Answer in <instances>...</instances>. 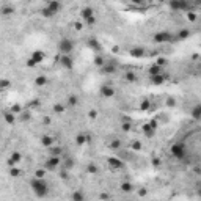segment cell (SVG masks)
Wrapping results in <instances>:
<instances>
[{
	"label": "cell",
	"mask_w": 201,
	"mask_h": 201,
	"mask_svg": "<svg viewBox=\"0 0 201 201\" xmlns=\"http://www.w3.org/2000/svg\"><path fill=\"white\" fill-rule=\"evenodd\" d=\"M30 189L33 192V195L36 198H46L50 192V187L47 184L46 179H38V178H33L30 181Z\"/></svg>",
	"instance_id": "obj_1"
},
{
	"label": "cell",
	"mask_w": 201,
	"mask_h": 201,
	"mask_svg": "<svg viewBox=\"0 0 201 201\" xmlns=\"http://www.w3.org/2000/svg\"><path fill=\"white\" fill-rule=\"evenodd\" d=\"M74 47H75V44L71 38H61L60 43H58V50H60L61 55H71Z\"/></svg>",
	"instance_id": "obj_2"
},
{
	"label": "cell",
	"mask_w": 201,
	"mask_h": 201,
	"mask_svg": "<svg viewBox=\"0 0 201 201\" xmlns=\"http://www.w3.org/2000/svg\"><path fill=\"white\" fill-rule=\"evenodd\" d=\"M60 10H61V3H60V2H55V0H52V2H49V3L46 5V8H43L41 14H43L44 17H53Z\"/></svg>",
	"instance_id": "obj_3"
},
{
	"label": "cell",
	"mask_w": 201,
	"mask_h": 201,
	"mask_svg": "<svg viewBox=\"0 0 201 201\" xmlns=\"http://www.w3.org/2000/svg\"><path fill=\"white\" fill-rule=\"evenodd\" d=\"M170 153H171L173 157L178 159V160H182V159L187 157V148H185L184 143H175V145H171Z\"/></svg>",
	"instance_id": "obj_4"
},
{
	"label": "cell",
	"mask_w": 201,
	"mask_h": 201,
	"mask_svg": "<svg viewBox=\"0 0 201 201\" xmlns=\"http://www.w3.org/2000/svg\"><path fill=\"white\" fill-rule=\"evenodd\" d=\"M60 164H61V159H60V156H50L46 162H44V168L46 170H55L57 167H60Z\"/></svg>",
	"instance_id": "obj_5"
},
{
	"label": "cell",
	"mask_w": 201,
	"mask_h": 201,
	"mask_svg": "<svg viewBox=\"0 0 201 201\" xmlns=\"http://www.w3.org/2000/svg\"><path fill=\"white\" fill-rule=\"evenodd\" d=\"M173 39V35L168 33V32H159L154 35V43L157 44H164V43H170Z\"/></svg>",
	"instance_id": "obj_6"
},
{
	"label": "cell",
	"mask_w": 201,
	"mask_h": 201,
	"mask_svg": "<svg viewBox=\"0 0 201 201\" xmlns=\"http://www.w3.org/2000/svg\"><path fill=\"white\" fill-rule=\"evenodd\" d=\"M87 47L91 49V50H95V52L102 50V44L98 41V38H95V36H90V38L87 39Z\"/></svg>",
	"instance_id": "obj_7"
},
{
	"label": "cell",
	"mask_w": 201,
	"mask_h": 201,
	"mask_svg": "<svg viewBox=\"0 0 201 201\" xmlns=\"http://www.w3.org/2000/svg\"><path fill=\"white\" fill-rule=\"evenodd\" d=\"M109 167L112 168V170H121L123 167H124V162L121 159H116V157H109Z\"/></svg>",
	"instance_id": "obj_8"
},
{
	"label": "cell",
	"mask_w": 201,
	"mask_h": 201,
	"mask_svg": "<svg viewBox=\"0 0 201 201\" xmlns=\"http://www.w3.org/2000/svg\"><path fill=\"white\" fill-rule=\"evenodd\" d=\"M21 160H22V154L19 151H13L11 156H10V159H8V165L10 167H16Z\"/></svg>",
	"instance_id": "obj_9"
},
{
	"label": "cell",
	"mask_w": 201,
	"mask_h": 201,
	"mask_svg": "<svg viewBox=\"0 0 201 201\" xmlns=\"http://www.w3.org/2000/svg\"><path fill=\"white\" fill-rule=\"evenodd\" d=\"M60 64L63 66V68H66V69H72L74 68V60H72L71 55H61Z\"/></svg>",
	"instance_id": "obj_10"
},
{
	"label": "cell",
	"mask_w": 201,
	"mask_h": 201,
	"mask_svg": "<svg viewBox=\"0 0 201 201\" xmlns=\"http://www.w3.org/2000/svg\"><path fill=\"white\" fill-rule=\"evenodd\" d=\"M167 79H168V74H167V72H162V74H159V75L149 77V80H151L153 85H164Z\"/></svg>",
	"instance_id": "obj_11"
},
{
	"label": "cell",
	"mask_w": 201,
	"mask_h": 201,
	"mask_svg": "<svg viewBox=\"0 0 201 201\" xmlns=\"http://www.w3.org/2000/svg\"><path fill=\"white\" fill-rule=\"evenodd\" d=\"M101 96L102 98H107V99H109V98H113L115 96V88L113 87H110V85H104V87H101Z\"/></svg>",
	"instance_id": "obj_12"
},
{
	"label": "cell",
	"mask_w": 201,
	"mask_h": 201,
	"mask_svg": "<svg viewBox=\"0 0 201 201\" xmlns=\"http://www.w3.org/2000/svg\"><path fill=\"white\" fill-rule=\"evenodd\" d=\"M101 71H102L104 74H115V72L118 71L116 63H115V61H113V63H105L102 68H101Z\"/></svg>",
	"instance_id": "obj_13"
},
{
	"label": "cell",
	"mask_w": 201,
	"mask_h": 201,
	"mask_svg": "<svg viewBox=\"0 0 201 201\" xmlns=\"http://www.w3.org/2000/svg\"><path fill=\"white\" fill-rule=\"evenodd\" d=\"M36 64H39V63H43L44 61V58H46V53L43 52V50H35L33 53H32V57H30Z\"/></svg>",
	"instance_id": "obj_14"
},
{
	"label": "cell",
	"mask_w": 201,
	"mask_h": 201,
	"mask_svg": "<svg viewBox=\"0 0 201 201\" xmlns=\"http://www.w3.org/2000/svg\"><path fill=\"white\" fill-rule=\"evenodd\" d=\"M171 10H175V11H179V10H187L189 8V3H185V2H170L168 3Z\"/></svg>",
	"instance_id": "obj_15"
},
{
	"label": "cell",
	"mask_w": 201,
	"mask_h": 201,
	"mask_svg": "<svg viewBox=\"0 0 201 201\" xmlns=\"http://www.w3.org/2000/svg\"><path fill=\"white\" fill-rule=\"evenodd\" d=\"M3 119H5V123H6V124L13 126V124L16 123V115H13L10 110H8V112H3Z\"/></svg>",
	"instance_id": "obj_16"
},
{
	"label": "cell",
	"mask_w": 201,
	"mask_h": 201,
	"mask_svg": "<svg viewBox=\"0 0 201 201\" xmlns=\"http://www.w3.org/2000/svg\"><path fill=\"white\" fill-rule=\"evenodd\" d=\"M190 35H192V32H190L189 29H182V30L178 32V35H175V38H176V39H181V41H184V39L190 38Z\"/></svg>",
	"instance_id": "obj_17"
},
{
	"label": "cell",
	"mask_w": 201,
	"mask_h": 201,
	"mask_svg": "<svg viewBox=\"0 0 201 201\" xmlns=\"http://www.w3.org/2000/svg\"><path fill=\"white\" fill-rule=\"evenodd\" d=\"M13 13H14V6L13 5H3L0 8V14L2 16H11Z\"/></svg>",
	"instance_id": "obj_18"
},
{
	"label": "cell",
	"mask_w": 201,
	"mask_h": 201,
	"mask_svg": "<svg viewBox=\"0 0 201 201\" xmlns=\"http://www.w3.org/2000/svg\"><path fill=\"white\" fill-rule=\"evenodd\" d=\"M148 72H149V77H153V75H159V74H162V72H164V69L154 63V64H151V66H149Z\"/></svg>",
	"instance_id": "obj_19"
},
{
	"label": "cell",
	"mask_w": 201,
	"mask_h": 201,
	"mask_svg": "<svg viewBox=\"0 0 201 201\" xmlns=\"http://www.w3.org/2000/svg\"><path fill=\"white\" fill-rule=\"evenodd\" d=\"M130 55L133 58H141L145 55V49L143 47H133V49H130Z\"/></svg>",
	"instance_id": "obj_20"
},
{
	"label": "cell",
	"mask_w": 201,
	"mask_h": 201,
	"mask_svg": "<svg viewBox=\"0 0 201 201\" xmlns=\"http://www.w3.org/2000/svg\"><path fill=\"white\" fill-rule=\"evenodd\" d=\"M80 14H82L83 19H88V17H91V16H95V10H93L91 6H83Z\"/></svg>",
	"instance_id": "obj_21"
},
{
	"label": "cell",
	"mask_w": 201,
	"mask_h": 201,
	"mask_svg": "<svg viewBox=\"0 0 201 201\" xmlns=\"http://www.w3.org/2000/svg\"><path fill=\"white\" fill-rule=\"evenodd\" d=\"M41 145L46 146V148L53 146V137H52V135H43V137H41Z\"/></svg>",
	"instance_id": "obj_22"
},
{
	"label": "cell",
	"mask_w": 201,
	"mask_h": 201,
	"mask_svg": "<svg viewBox=\"0 0 201 201\" xmlns=\"http://www.w3.org/2000/svg\"><path fill=\"white\" fill-rule=\"evenodd\" d=\"M141 129H143V133H145V135L148 137V138H151V137L154 135V132H156V130H153V129H151L149 123H145V124L141 126Z\"/></svg>",
	"instance_id": "obj_23"
},
{
	"label": "cell",
	"mask_w": 201,
	"mask_h": 201,
	"mask_svg": "<svg viewBox=\"0 0 201 201\" xmlns=\"http://www.w3.org/2000/svg\"><path fill=\"white\" fill-rule=\"evenodd\" d=\"M66 110V107L61 104V102H57V104H53V113H57V115H63Z\"/></svg>",
	"instance_id": "obj_24"
},
{
	"label": "cell",
	"mask_w": 201,
	"mask_h": 201,
	"mask_svg": "<svg viewBox=\"0 0 201 201\" xmlns=\"http://www.w3.org/2000/svg\"><path fill=\"white\" fill-rule=\"evenodd\" d=\"M87 143V133H79L75 137V145L77 146H83Z\"/></svg>",
	"instance_id": "obj_25"
},
{
	"label": "cell",
	"mask_w": 201,
	"mask_h": 201,
	"mask_svg": "<svg viewBox=\"0 0 201 201\" xmlns=\"http://www.w3.org/2000/svg\"><path fill=\"white\" fill-rule=\"evenodd\" d=\"M192 116H193V119H198L201 118V105L199 104H196L195 107H193V110H192Z\"/></svg>",
	"instance_id": "obj_26"
},
{
	"label": "cell",
	"mask_w": 201,
	"mask_h": 201,
	"mask_svg": "<svg viewBox=\"0 0 201 201\" xmlns=\"http://www.w3.org/2000/svg\"><path fill=\"white\" fill-rule=\"evenodd\" d=\"M93 63H95L96 66H99V68H102V66L105 64V58H104L102 55H99V53H98V55H96L95 58H93Z\"/></svg>",
	"instance_id": "obj_27"
},
{
	"label": "cell",
	"mask_w": 201,
	"mask_h": 201,
	"mask_svg": "<svg viewBox=\"0 0 201 201\" xmlns=\"http://www.w3.org/2000/svg\"><path fill=\"white\" fill-rule=\"evenodd\" d=\"M35 83H36L38 87H44V85H47V77H46V75H38V77L35 79Z\"/></svg>",
	"instance_id": "obj_28"
},
{
	"label": "cell",
	"mask_w": 201,
	"mask_h": 201,
	"mask_svg": "<svg viewBox=\"0 0 201 201\" xmlns=\"http://www.w3.org/2000/svg\"><path fill=\"white\" fill-rule=\"evenodd\" d=\"M140 110H141V112L151 110V101H149V99H143L141 104H140Z\"/></svg>",
	"instance_id": "obj_29"
},
{
	"label": "cell",
	"mask_w": 201,
	"mask_h": 201,
	"mask_svg": "<svg viewBox=\"0 0 201 201\" xmlns=\"http://www.w3.org/2000/svg\"><path fill=\"white\" fill-rule=\"evenodd\" d=\"M133 190V185L130 184V182H123L121 184V192H124V193H130Z\"/></svg>",
	"instance_id": "obj_30"
},
{
	"label": "cell",
	"mask_w": 201,
	"mask_h": 201,
	"mask_svg": "<svg viewBox=\"0 0 201 201\" xmlns=\"http://www.w3.org/2000/svg\"><path fill=\"white\" fill-rule=\"evenodd\" d=\"M61 164H63V168H64V170H71V168L74 167V160H72L71 157H68L66 160H63Z\"/></svg>",
	"instance_id": "obj_31"
},
{
	"label": "cell",
	"mask_w": 201,
	"mask_h": 201,
	"mask_svg": "<svg viewBox=\"0 0 201 201\" xmlns=\"http://www.w3.org/2000/svg\"><path fill=\"white\" fill-rule=\"evenodd\" d=\"M61 148H60V146H50V148H49V154L50 156H60L61 154Z\"/></svg>",
	"instance_id": "obj_32"
},
{
	"label": "cell",
	"mask_w": 201,
	"mask_h": 201,
	"mask_svg": "<svg viewBox=\"0 0 201 201\" xmlns=\"http://www.w3.org/2000/svg\"><path fill=\"white\" fill-rule=\"evenodd\" d=\"M72 201H85L83 193L80 192V190H75V192L72 193Z\"/></svg>",
	"instance_id": "obj_33"
},
{
	"label": "cell",
	"mask_w": 201,
	"mask_h": 201,
	"mask_svg": "<svg viewBox=\"0 0 201 201\" xmlns=\"http://www.w3.org/2000/svg\"><path fill=\"white\" fill-rule=\"evenodd\" d=\"M110 148H112L113 151H118L119 148H121V141H119V138H115V140L110 141Z\"/></svg>",
	"instance_id": "obj_34"
},
{
	"label": "cell",
	"mask_w": 201,
	"mask_h": 201,
	"mask_svg": "<svg viewBox=\"0 0 201 201\" xmlns=\"http://www.w3.org/2000/svg\"><path fill=\"white\" fill-rule=\"evenodd\" d=\"M35 178L44 179V178H46V168H38V170L35 171Z\"/></svg>",
	"instance_id": "obj_35"
},
{
	"label": "cell",
	"mask_w": 201,
	"mask_h": 201,
	"mask_svg": "<svg viewBox=\"0 0 201 201\" xmlns=\"http://www.w3.org/2000/svg\"><path fill=\"white\" fill-rule=\"evenodd\" d=\"M13 115H21L22 113V107L19 104H14V105H11V110H10Z\"/></svg>",
	"instance_id": "obj_36"
},
{
	"label": "cell",
	"mask_w": 201,
	"mask_h": 201,
	"mask_svg": "<svg viewBox=\"0 0 201 201\" xmlns=\"http://www.w3.org/2000/svg\"><path fill=\"white\" fill-rule=\"evenodd\" d=\"M87 171L90 173V175H96V173H98V167H96V164H88L87 165Z\"/></svg>",
	"instance_id": "obj_37"
},
{
	"label": "cell",
	"mask_w": 201,
	"mask_h": 201,
	"mask_svg": "<svg viewBox=\"0 0 201 201\" xmlns=\"http://www.w3.org/2000/svg\"><path fill=\"white\" fill-rule=\"evenodd\" d=\"M77 104H79V96H75V95H71V96L68 98V105L74 107V105H77Z\"/></svg>",
	"instance_id": "obj_38"
},
{
	"label": "cell",
	"mask_w": 201,
	"mask_h": 201,
	"mask_svg": "<svg viewBox=\"0 0 201 201\" xmlns=\"http://www.w3.org/2000/svg\"><path fill=\"white\" fill-rule=\"evenodd\" d=\"M11 87V82L8 79H0V90H6Z\"/></svg>",
	"instance_id": "obj_39"
},
{
	"label": "cell",
	"mask_w": 201,
	"mask_h": 201,
	"mask_svg": "<svg viewBox=\"0 0 201 201\" xmlns=\"http://www.w3.org/2000/svg\"><path fill=\"white\" fill-rule=\"evenodd\" d=\"M124 79L127 80V82H135V80H137V75H135V72H132V71H129V72H126V75H124Z\"/></svg>",
	"instance_id": "obj_40"
},
{
	"label": "cell",
	"mask_w": 201,
	"mask_h": 201,
	"mask_svg": "<svg viewBox=\"0 0 201 201\" xmlns=\"http://www.w3.org/2000/svg\"><path fill=\"white\" fill-rule=\"evenodd\" d=\"M10 176H13V178H19V176H21V170L16 168V167H11V168H10Z\"/></svg>",
	"instance_id": "obj_41"
},
{
	"label": "cell",
	"mask_w": 201,
	"mask_h": 201,
	"mask_svg": "<svg viewBox=\"0 0 201 201\" xmlns=\"http://www.w3.org/2000/svg\"><path fill=\"white\" fill-rule=\"evenodd\" d=\"M19 116H21V121H30L32 113H30V112H22Z\"/></svg>",
	"instance_id": "obj_42"
},
{
	"label": "cell",
	"mask_w": 201,
	"mask_h": 201,
	"mask_svg": "<svg viewBox=\"0 0 201 201\" xmlns=\"http://www.w3.org/2000/svg\"><path fill=\"white\" fill-rule=\"evenodd\" d=\"M83 22H85V25L93 27V25L96 24V17H95V16H91V17H88V19H83Z\"/></svg>",
	"instance_id": "obj_43"
},
{
	"label": "cell",
	"mask_w": 201,
	"mask_h": 201,
	"mask_svg": "<svg viewBox=\"0 0 201 201\" xmlns=\"http://www.w3.org/2000/svg\"><path fill=\"white\" fill-rule=\"evenodd\" d=\"M132 149H133V151H140V149H141V143H140L138 140L132 141Z\"/></svg>",
	"instance_id": "obj_44"
},
{
	"label": "cell",
	"mask_w": 201,
	"mask_h": 201,
	"mask_svg": "<svg viewBox=\"0 0 201 201\" xmlns=\"http://www.w3.org/2000/svg\"><path fill=\"white\" fill-rule=\"evenodd\" d=\"M60 178H61V179H64V181H68V179H69L68 170H64V168H63V170H61V173H60Z\"/></svg>",
	"instance_id": "obj_45"
},
{
	"label": "cell",
	"mask_w": 201,
	"mask_h": 201,
	"mask_svg": "<svg viewBox=\"0 0 201 201\" xmlns=\"http://www.w3.org/2000/svg\"><path fill=\"white\" fill-rule=\"evenodd\" d=\"M25 64H27V68H35V66H36V63H35L32 58L27 60V61H25Z\"/></svg>",
	"instance_id": "obj_46"
},
{
	"label": "cell",
	"mask_w": 201,
	"mask_h": 201,
	"mask_svg": "<svg viewBox=\"0 0 201 201\" xmlns=\"http://www.w3.org/2000/svg\"><path fill=\"white\" fill-rule=\"evenodd\" d=\"M109 198H110L109 193H104V192L99 193V199H101V201H109Z\"/></svg>",
	"instance_id": "obj_47"
},
{
	"label": "cell",
	"mask_w": 201,
	"mask_h": 201,
	"mask_svg": "<svg viewBox=\"0 0 201 201\" xmlns=\"http://www.w3.org/2000/svg\"><path fill=\"white\" fill-rule=\"evenodd\" d=\"M187 19H189L190 22H193V21H196V14L195 13H187Z\"/></svg>",
	"instance_id": "obj_48"
},
{
	"label": "cell",
	"mask_w": 201,
	"mask_h": 201,
	"mask_svg": "<svg viewBox=\"0 0 201 201\" xmlns=\"http://www.w3.org/2000/svg\"><path fill=\"white\" fill-rule=\"evenodd\" d=\"M156 64H157V66H160V68H162L164 64H167V58H159V60L156 61Z\"/></svg>",
	"instance_id": "obj_49"
},
{
	"label": "cell",
	"mask_w": 201,
	"mask_h": 201,
	"mask_svg": "<svg viewBox=\"0 0 201 201\" xmlns=\"http://www.w3.org/2000/svg\"><path fill=\"white\" fill-rule=\"evenodd\" d=\"M88 116H90L91 119H96V118H98V112H96V110H90V112H88Z\"/></svg>",
	"instance_id": "obj_50"
},
{
	"label": "cell",
	"mask_w": 201,
	"mask_h": 201,
	"mask_svg": "<svg viewBox=\"0 0 201 201\" xmlns=\"http://www.w3.org/2000/svg\"><path fill=\"white\" fill-rule=\"evenodd\" d=\"M146 195H148V190H146V189H143V187H141V189H138V196H146Z\"/></svg>",
	"instance_id": "obj_51"
},
{
	"label": "cell",
	"mask_w": 201,
	"mask_h": 201,
	"mask_svg": "<svg viewBox=\"0 0 201 201\" xmlns=\"http://www.w3.org/2000/svg\"><path fill=\"white\" fill-rule=\"evenodd\" d=\"M72 25H74L75 30H82V29H83V24H82V22H74Z\"/></svg>",
	"instance_id": "obj_52"
},
{
	"label": "cell",
	"mask_w": 201,
	"mask_h": 201,
	"mask_svg": "<svg viewBox=\"0 0 201 201\" xmlns=\"http://www.w3.org/2000/svg\"><path fill=\"white\" fill-rule=\"evenodd\" d=\"M121 129H123L124 132H129V130H130V124H129V123H124V124L121 126Z\"/></svg>",
	"instance_id": "obj_53"
},
{
	"label": "cell",
	"mask_w": 201,
	"mask_h": 201,
	"mask_svg": "<svg viewBox=\"0 0 201 201\" xmlns=\"http://www.w3.org/2000/svg\"><path fill=\"white\" fill-rule=\"evenodd\" d=\"M149 126H151L153 130H156L157 129V121H156V119H153V121H149Z\"/></svg>",
	"instance_id": "obj_54"
},
{
	"label": "cell",
	"mask_w": 201,
	"mask_h": 201,
	"mask_svg": "<svg viewBox=\"0 0 201 201\" xmlns=\"http://www.w3.org/2000/svg\"><path fill=\"white\" fill-rule=\"evenodd\" d=\"M167 105H168V107H175V105H176V102H175V99H171V98H170V99L167 101Z\"/></svg>",
	"instance_id": "obj_55"
},
{
	"label": "cell",
	"mask_w": 201,
	"mask_h": 201,
	"mask_svg": "<svg viewBox=\"0 0 201 201\" xmlns=\"http://www.w3.org/2000/svg\"><path fill=\"white\" fill-rule=\"evenodd\" d=\"M50 121H52L50 116H44V119H43V123H44V124H50Z\"/></svg>",
	"instance_id": "obj_56"
},
{
	"label": "cell",
	"mask_w": 201,
	"mask_h": 201,
	"mask_svg": "<svg viewBox=\"0 0 201 201\" xmlns=\"http://www.w3.org/2000/svg\"><path fill=\"white\" fill-rule=\"evenodd\" d=\"M153 165H154V167H159V165H160V160H159V159H154V160H153Z\"/></svg>",
	"instance_id": "obj_57"
},
{
	"label": "cell",
	"mask_w": 201,
	"mask_h": 201,
	"mask_svg": "<svg viewBox=\"0 0 201 201\" xmlns=\"http://www.w3.org/2000/svg\"><path fill=\"white\" fill-rule=\"evenodd\" d=\"M39 105H41V102H39V101H35V102H32V107H39Z\"/></svg>",
	"instance_id": "obj_58"
},
{
	"label": "cell",
	"mask_w": 201,
	"mask_h": 201,
	"mask_svg": "<svg viewBox=\"0 0 201 201\" xmlns=\"http://www.w3.org/2000/svg\"><path fill=\"white\" fill-rule=\"evenodd\" d=\"M112 50H113L115 53H118V52H119V47H118V46H113V47H112Z\"/></svg>",
	"instance_id": "obj_59"
}]
</instances>
